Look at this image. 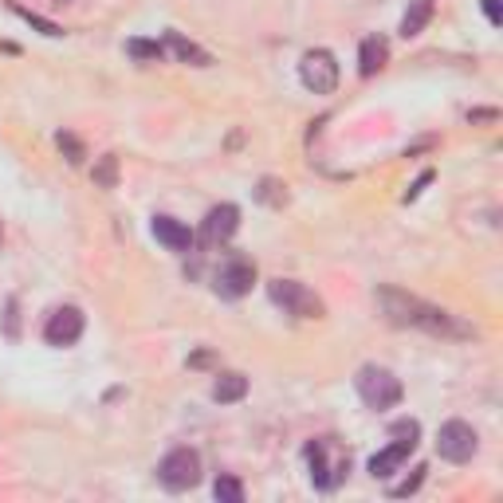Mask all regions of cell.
I'll use <instances>...</instances> for the list:
<instances>
[{
    "label": "cell",
    "mask_w": 503,
    "mask_h": 503,
    "mask_svg": "<svg viewBox=\"0 0 503 503\" xmlns=\"http://www.w3.org/2000/svg\"><path fill=\"white\" fill-rule=\"evenodd\" d=\"M373 299H378L381 315H386L393 326H413V331H425L433 338H472V326L460 323L452 310L425 303V299L409 295V291H401V287H378Z\"/></svg>",
    "instance_id": "obj_1"
},
{
    "label": "cell",
    "mask_w": 503,
    "mask_h": 503,
    "mask_svg": "<svg viewBox=\"0 0 503 503\" xmlns=\"http://www.w3.org/2000/svg\"><path fill=\"white\" fill-rule=\"evenodd\" d=\"M303 460L310 468V483L318 491H334L346 480V472H350V456H342L331 441H307Z\"/></svg>",
    "instance_id": "obj_2"
},
{
    "label": "cell",
    "mask_w": 503,
    "mask_h": 503,
    "mask_svg": "<svg viewBox=\"0 0 503 503\" xmlns=\"http://www.w3.org/2000/svg\"><path fill=\"white\" fill-rule=\"evenodd\" d=\"M354 389H358V397L370 409H393V405H401V397H405L401 378L393 370H386V365H362L358 378H354Z\"/></svg>",
    "instance_id": "obj_3"
},
{
    "label": "cell",
    "mask_w": 503,
    "mask_h": 503,
    "mask_svg": "<svg viewBox=\"0 0 503 503\" xmlns=\"http://www.w3.org/2000/svg\"><path fill=\"white\" fill-rule=\"evenodd\" d=\"M158 480H161V488H166V491L197 488V483H200V452H197V448H189V444L166 452V456H161V464H158Z\"/></svg>",
    "instance_id": "obj_4"
},
{
    "label": "cell",
    "mask_w": 503,
    "mask_h": 503,
    "mask_svg": "<svg viewBox=\"0 0 503 503\" xmlns=\"http://www.w3.org/2000/svg\"><path fill=\"white\" fill-rule=\"evenodd\" d=\"M268 299L287 310V315H295V318H323V310H326L323 299H318L310 287H303L299 279H271L268 283Z\"/></svg>",
    "instance_id": "obj_5"
},
{
    "label": "cell",
    "mask_w": 503,
    "mask_h": 503,
    "mask_svg": "<svg viewBox=\"0 0 503 503\" xmlns=\"http://www.w3.org/2000/svg\"><path fill=\"white\" fill-rule=\"evenodd\" d=\"M338 79H342V71H338V59L326 48H315L299 59V83H303L310 95H334Z\"/></svg>",
    "instance_id": "obj_6"
},
{
    "label": "cell",
    "mask_w": 503,
    "mask_h": 503,
    "mask_svg": "<svg viewBox=\"0 0 503 503\" xmlns=\"http://www.w3.org/2000/svg\"><path fill=\"white\" fill-rule=\"evenodd\" d=\"M480 448V436L468 420H444L441 433H436V452L444 456L448 464H468Z\"/></svg>",
    "instance_id": "obj_7"
},
{
    "label": "cell",
    "mask_w": 503,
    "mask_h": 503,
    "mask_svg": "<svg viewBox=\"0 0 503 503\" xmlns=\"http://www.w3.org/2000/svg\"><path fill=\"white\" fill-rule=\"evenodd\" d=\"M83 326H87L83 310L59 307V310H51L48 326H43V338H48V346H75L79 338H83Z\"/></svg>",
    "instance_id": "obj_8"
},
{
    "label": "cell",
    "mask_w": 503,
    "mask_h": 503,
    "mask_svg": "<svg viewBox=\"0 0 503 503\" xmlns=\"http://www.w3.org/2000/svg\"><path fill=\"white\" fill-rule=\"evenodd\" d=\"M252 283H255V263H248V260H228L221 271H216V295L221 299H244L252 291Z\"/></svg>",
    "instance_id": "obj_9"
},
{
    "label": "cell",
    "mask_w": 503,
    "mask_h": 503,
    "mask_svg": "<svg viewBox=\"0 0 503 503\" xmlns=\"http://www.w3.org/2000/svg\"><path fill=\"white\" fill-rule=\"evenodd\" d=\"M240 228V208L236 205H213L205 213V224H200V240L205 244H224L236 236Z\"/></svg>",
    "instance_id": "obj_10"
},
{
    "label": "cell",
    "mask_w": 503,
    "mask_h": 503,
    "mask_svg": "<svg viewBox=\"0 0 503 503\" xmlns=\"http://www.w3.org/2000/svg\"><path fill=\"white\" fill-rule=\"evenodd\" d=\"M413 452H417V441H401V436H393L389 448H381V452L370 456V475L373 480H386V475L397 472Z\"/></svg>",
    "instance_id": "obj_11"
},
{
    "label": "cell",
    "mask_w": 503,
    "mask_h": 503,
    "mask_svg": "<svg viewBox=\"0 0 503 503\" xmlns=\"http://www.w3.org/2000/svg\"><path fill=\"white\" fill-rule=\"evenodd\" d=\"M150 228H153V236H158L169 252H189V248H193V232H189V224L173 221V216H153Z\"/></svg>",
    "instance_id": "obj_12"
},
{
    "label": "cell",
    "mask_w": 503,
    "mask_h": 503,
    "mask_svg": "<svg viewBox=\"0 0 503 503\" xmlns=\"http://www.w3.org/2000/svg\"><path fill=\"white\" fill-rule=\"evenodd\" d=\"M166 56H173V59H181V63H189V67H208L213 63V56H208L200 43H193V40H185L181 32H166Z\"/></svg>",
    "instance_id": "obj_13"
},
{
    "label": "cell",
    "mask_w": 503,
    "mask_h": 503,
    "mask_svg": "<svg viewBox=\"0 0 503 503\" xmlns=\"http://www.w3.org/2000/svg\"><path fill=\"white\" fill-rule=\"evenodd\" d=\"M386 59H389V43L381 40V35H365L362 48H358V75L362 79L378 75V71L386 67Z\"/></svg>",
    "instance_id": "obj_14"
},
{
    "label": "cell",
    "mask_w": 503,
    "mask_h": 503,
    "mask_svg": "<svg viewBox=\"0 0 503 503\" xmlns=\"http://www.w3.org/2000/svg\"><path fill=\"white\" fill-rule=\"evenodd\" d=\"M433 12H436V0H409V8H405V16H401V35L405 40H413V35H420L428 28V20H433Z\"/></svg>",
    "instance_id": "obj_15"
},
{
    "label": "cell",
    "mask_w": 503,
    "mask_h": 503,
    "mask_svg": "<svg viewBox=\"0 0 503 503\" xmlns=\"http://www.w3.org/2000/svg\"><path fill=\"white\" fill-rule=\"evenodd\" d=\"M244 393H248V378L236 370L221 373V378L213 381V401H221V405H232V401H244Z\"/></svg>",
    "instance_id": "obj_16"
},
{
    "label": "cell",
    "mask_w": 503,
    "mask_h": 503,
    "mask_svg": "<svg viewBox=\"0 0 503 503\" xmlns=\"http://www.w3.org/2000/svg\"><path fill=\"white\" fill-rule=\"evenodd\" d=\"M90 177H95L98 189H114L118 185V158L114 153H103V158L95 161V173H90Z\"/></svg>",
    "instance_id": "obj_17"
},
{
    "label": "cell",
    "mask_w": 503,
    "mask_h": 503,
    "mask_svg": "<svg viewBox=\"0 0 503 503\" xmlns=\"http://www.w3.org/2000/svg\"><path fill=\"white\" fill-rule=\"evenodd\" d=\"M213 496L221 503H244V483L236 480V475H216Z\"/></svg>",
    "instance_id": "obj_18"
},
{
    "label": "cell",
    "mask_w": 503,
    "mask_h": 503,
    "mask_svg": "<svg viewBox=\"0 0 503 503\" xmlns=\"http://www.w3.org/2000/svg\"><path fill=\"white\" fill-rule=\"evenodd\" d=\"M126 51H130L134 59H150V63L166 59V43H158V40H130Z\"/></svg>",
    "instance_id": "obj_19"
},
{
    "label": "cell",
    "mask_w": 503,
    "mask_h": 503,
    "mask_svg": "<svg viewBox=\"0 0 503 503\" xmlns=\"http://www.w3.org/2000/svg\"><path fill=\"white\" fill-rule=\"evenodd\" d=\"M287 185H279V181H271V177H263L260 181V189H255V197L263 200V205H271V208H279L283 200H287V193H283Z\"/></svg>",
    "instance_id": "obj_20"
},
{
    "label": "cell",
    "mask_w": 503,
    "mask_h": 503,
    "mask_svg": "<svg viewBox=\"0 0 503 503\" xmlns=\"http://www.w3.org/2000/svg\"><path fill=\"white\" fill-rule=\"evenodd\" d=\"M12 12L20 16V20H28L32 28H40L43 35H63V28H56L51 20H43V16H35V12H28V8H20V4H12Z\"/></svg>",
    "instance_id": "obj_21"
},
{
    "label": "cell",
    "mask_w": 503,
    "mask_h": 503,
    "mask_svg": "<svg viewBox=\"0 0 503 503\" xmlns=\"http://www.w3.org/2000/svg\"><path fill=\"white\" fill-rule=\"evenodd\" d=\"M425 472H428L425 464H417V468H413V475H409L405 483H397V488H389V496H393V499H401V496H413V491L420 488V483H425Z\"/></svg>",
    "instance_id": "obj_22"
},
{
    "label": "cell",
    "mask_w": 503,
    "mask_h": 503,
    "mask_svg": "<svg viewBox=\"0 0 503 503\" xmlns=\"http://www.w3.org/2000/svg\"><path fill=\"white\" fill-rule=\"evenodd\" d=\"M56 142H59V150L67 153V161H75V166L87 158V153H83V142H79L75 134H63V130H59V134H56Z\"/></svg>",
    "instance_id": "obj_23"
},
{
    "label": "cell",
    "mask_w": 503,
    "mask_h": 503,
    "mask_svg": "<svg viewBox=\"0 0 503 503\" xmlns=\"http://www.w3.org/2000/svg\"><path fill=\"white\" fill-rule=\"evenodd\" d=\"M16 310H20V303H16V299H8V315H4L8 338H20V315H16Z\"/></svg>",
    "instance_id": "obj_24"
},
{
    "label": "cell",
    "mask_w": 503,
    "mask_h": 503,
    "mask_svg": "<svg viewBox=\"0 0 503 503\" xmlns=\"http://www.w3.org/2000/svg\"><path fill=\"white\" fill-rule=\"evenodd\" d=\"M483 16H488V24H503V8H499V0H483Z\"/></svg>",
    "instance_id": "obj_25"
},
{
    "label": "cell",
    "mask_w": 503,
    "mask_h": 503,
    "mask_svg": "<svg viewBox=\"0 0 503 503\" xmlns=\"http://www.w3.org/2000/svg\"><path fill=\"white\" fill-rule=\"evenodd\" d=\"M428 181H433V169H425V173H420V177L413 181V189H409V193H405V200H417V197H420V189H425Z\"/></svg>",
    "instance_id": "obj_26"
},
{
    "label": "cell",
    "mask_w": 503,
    "mask_h": 503,
    "mask_svg": "<svg viewBox=\"0 0 503 503\" xmlns=\"http://www.w3.org/2000/svg\"><path fill=\"white\" fill-rule=\"evenodd\" d=\"M468 118H472V122H491V118H496V111H472Z\"/></svg>",
    "instance_id": "obj_27"
}]
</instances>
